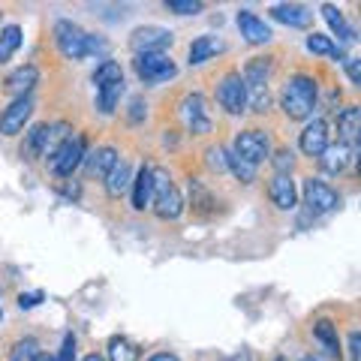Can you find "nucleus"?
I'll return each instance as SVG.
<instances>
[{
	"label": "nucleus",
	"instance_id": "f257e3e1",
	"mask_svg": "<svg viewBox=\"0 0 361 361\" xmlns=\"http://www.w3.org/2000/svg\"><path fill=\"white\" fill-rule=\"evenodd\" d=\"M316 97H319V85L316 78L307 73L292 75L283 85V94H280V106H283L289 121H307L316 109Z\"/></svg>",
	"mask_w": 361,
	"mask_h": 361
},
{
	"label": "nucleus",
	"instance_id": "f03ea898",
	"mask_svg": "<svg viewBox=\"0 0 361 361\" xmlns=\"http://www.w3.org/2000/svg\"><path fill=\"white\" fill-rule=\"evenodd\" d=\"M54 42H58V49L66 61H85L87 54H97L106 49L103 39L90 37L82 25H75L70 18H61L58 25H54Z\"/></svg>",
	"mask_w": 361,
	"mask_h": 361
},
{
	"label": "nucleus",
	"instance_id": "7ed1b4c3",
	"mask_svg": "<svg viewBox=\"0 0 361 361\" xmlns=\"http://www.w3.org/2000/svg\"><path fill=\"white\" fill-rule=\"evenodd\" d=\"M241 82L247 90V106L253 111H268V82H271V58H253L244 66Z\"/></svg>",
	"mask_w": 361,
	"mask_h": 361
},
{
	"label": "nucleus",
	"instance_id": "20e7f679",
	"mask_svg": "<svg viewBox=\"0 0 361 361\" xmlns=\"http://www.w3.org/2000/svg\"><path fill=\"white\" fill-rule=\"evenodd\" d=\"M154 175V214L160 220H178L180 211H184V196H180V190L172 184V178H169L166 169H151Z\"/></svg>",
	"mask_w": 361,
	"mask_h": 361
},
{
	"label": "nucleus",
	"instance_id": "39448f33",
	"mask_svg": "<svg viewBox=\"0 0 361 361\" xmlns=\"http://www.w3.org/2000/svg\"><path fill=\"white\" fill-rule=\"evenodd\" d=\"M63 139H66V123H33V127L25 133L21 157H27V160L49 157Z\"/></svg>",
	"mask_w": 361,
	"mask_h": 361
},
{
	"label": "nucleus",
	"instance_id": "423d86ee",
	"mask_svg": "<svg viewBox=\"0 0 361 361\" xmlns=\"http://www.w3.org/2000/svg\"><path fill=\"white\" fill-rule=\"evenodd\" d=\"M87 157V139L85 135H66V139L49 154V166L58 178H70Z\"/></svg>",
	"mask_w": 361,
	"mask_h": 361
},
{
	"label": "nucleus",
	"instance_id": "0eeeda50",
	"mask_svg": "<svg viewBox=\"0 0 361 361\" xmlns=\"http://www.w3.org/2000/svg\"><path fill=\"white\" fill-rule=\"evenodd\" d=\"M133 70H135V75H139L145 85H160V82H169V78H175V75H178L175 61L169 58V54H163V51L135 54Z\"/></svg>",
	"mask_w": 361,
	"mask_h": 361
},
{
	"label": "nucleus",
	"instance_id": "6e6552de",
	"mask_svg": "<svg viewBox=\"0 0 361 361\" xmlns=\"http://www.w3.org/2000/svg\"><path fill=\"white\" fill-rule=\"evenodd\" d=\"M235 157H241V160H247L250 166H259L271 160V139L268 133L262 130H244L235 135V148H232Z\"/></svg>",
	"mask_w": 361,
	"mask_h": 361
},
{
	"label": "nucleus",
	"instance_id": "1a4fd4ad",
	"mask_svg": "<svg viewBox=\"0 0 361 361\" xmlns=\"http://www.w3.org/2000/svg\"><path fill=\"white\" fill-rule=\"evenodd\" d=\"M217 103L226 115H244L247 111V90L241 82V73H226L217 85Z\"/></svg>",
	"mask_w": 361,
	"mask_h": 361
},
{
	"label": "nucleus",
	"instance_id": "9d476101",
	"mask_svg": "<svg viewBox=\"0 0 361 361\" xmlns=\"http://www.w3.org/2000/svg\"><path fill=\"white\" fill-rule=\"evenodd\" d=\"M304 193V205H307L310 214H329L341 205V196H337V190L331 184H325L319 178H307L301 187Z\"/></svg>",
	"mask_w": 361,
	"mask_h": 361
},
{
	"label": "nucleus",
	"instance_id": "9b49d317",
	"mask_svg": "<svg viewBox=\"0 0 361 361\" xmlns=\"http://www.w3.org/2000/svg\"><path fill=\"white\" fill-rule=\"evenodd\" d=\"M180 121L187 123V130L193 135H205L211 133V111H208V99L202 94H187L180 99Z\"/></svg>",
	"mask_w": 361,
	"mask_h": 361
},
{
	"label": "nucleus",
	"instance_id": "f8f14e48",
	"mask_svg": "<svg viewBox=\"0 0 361 361\" xmlns=\"http://www.w3.org/2000/svg\"><path fill=\"white\" fill-rule=\"evenodd\" d=\"M166 45H172V30H166L160 25H145V27H135L130 33V49L135 54L163 51Z\"/></svg>",
	"mask_w": 361,
	"mask_h": 361
},
{
	"label": "nucleus",
	"instance_id": "ddd939ff",
	"mask_svg": "<svg viewBox=\"0 0 361 361\" xmlns=\"http://www.w3.org/2000/svg\"><path fill=\"white\" fill-rule=\"evenodd\" d=\"M30 115H33V97L13 99V103L4 109V115H0V135H18L27 127Z\"/></svg>",
	"mask_w": 361,
	"mask_h": 361
},
{
	"label": "nucleus",
	"instance_id": "4468645a",
	"mask_svg": "<svg viewBox=\"0 0 361 361\" xmlns=\"http://www.w3.org/2000/svg\"><path fill=\"white\" fill-rule=\"evenodd\" d=\"M298 148H301V154L319 160V157L325 154V148H329V123H325L322 118H313L298 135Z\"/></svg>",
	"mask_w": 361,
	"mask_h": 361
},
{
	"label": "nucleus",
	"instance_id": "2eb2a0df",
	"mask_svg": "<svg viewBox=\"0 0 361 361\" xmlns=\"http://www.w3.org/2000/svg\"><path fill=\"white\" fill-rule=\"evenodd\" d=\"M235 25H238V30H241V37L250 42V45H265V42H271V27L265 25V18H259L256 13H250V9H241L238 16H235Z\"/></svg>",
	"mask_w": 361,
	"mask_h": 361
},
{
	"label": "nucleus",
	"instance_id": "dca6fc26",
	"mask_svg": "<svg viewBox=\"0 0 361 361\" xmlns=\"http://www.w3.org/2000/svg\"><path fill=\"white\" fill-rule=\"evenodd\" d=\"M268 196L280 211H292L298 205V190H295V180H292L289 175H274L271 178L268 180Z\"/></svg>",
	"mask_w": 361,
	"mask_h": 361
},
{
	"label": "nucleus",
	"instance_id": "f3484780",
	"mask_svg": "<svg viewBox=\"0 0 361 361\" xmlns=\"http://www.w3.org/2000/svg\"><path fill=\"white\" fill-rule=\"evenodd\" d=\"M37 82H39V70L33 63H27V66H18V70L9 73L4 87L18 99V97H30V90L37 87Z\"/></svg>",
	"mask_w": 361,
	"mask_h": 361
},
{
	"label": "nucleus",
	"instance_id": "a211bd4d",
	"mask_svg": "<svg viewBox=\"0 0 361 361\" xmlns=\"http://www.w3.org/2000/svg\"><path fill=\"white\" fill-rule=\"evenodd\" d=\"M271 18L280 21V25H289V27H307L313 21L310 6L304 4H274L271 6Z\"/></svg>",
	"mask_w": 361,
	"mask_h": 361
},
{
	"label": "nucleus",
	"instance_id": "6ab92c4d",
	"mask_svg": "<svg viewBox=\"0 0 361 361\" xmlns=\"http://www.w3.org/2000/svg\"><path fill=\"white\" fill-rule=\"evenodd\" d=\"M337 133H341V145L353 148L358 133H361V109L358 106L341 109V115H337Z\"/></svg>",
	"mask_w": 361,
	"mask_h": 361
},
{
	"label": "nucleus",
	"instance_id": "aec40b11",
	"mask_svg": "<svg viewBox=\"0 0 361 361\" xmlns=\"http://www.w3.org/2000/svg\"><path fill=\"white\" fill-rule=\"evenodd\" d=\"M151 199H154V175L151 166H142L139 175L133 178V208L135 211L151 208Z\"/></svg>",
	"mask_w": 361,
	"mask_h": 361
},
{
	"label": "nucleus",
	"instance_id": "412c9836",
	"mask_svg": "<svg viewBox=\"0 0 361 361\" xmlns=\"http://www.w3.org/2000/svg\"><path fill=\"white\" fill-rule=\"evenodd\" d=\"M118 160H121L118 148H111V145H103V148H97L94 154L87 157V175H90V178H106L111 169H115Z\"/></svg>",
	"mask_w": 361,
	"mask_h": 361
},
{
	"label": "nucleus",
	"instance_id": "4be33fe9",
	"mask_svg": "<svg viewBox=\"0 0 361 361\" xmlns=\"http://www.w3.org/2000/svg\"><path fill=\"white\" fill-rule=\"evenodd\" d=\"M349 160H353V148H346V145H329L325 148V154L319 157V166H322V172H329V175H341L343 169L349 166Z\"/></svg>",
	"mask_w": 361,
	"mask_h": 361
},
{
	"label": "nucleus",
	"instance_id": "5701e85b",
	"mask_svg": "<svg viewBox=\"0 0 361 361\" xmlns=\"http://www.w3.org/2000/svg\"><path fill=\"white\" fill-rule=\"evenodd\" d=\"M313 337L322 343V353L341 358V337H337V325L331 319H316L313 322Z\"/></svg>",
	"mask_w": 361,
	"mask_h": 361
},
{
	"label": "nucleus",
	"instance_id": "b1692460",
	"mask_svg": "<svg viewBox=\"0 0 361 361\" xmlns=\"http://www.w3.org/2000/svg\"><path fill=\"white\" fill-rule=\"evenodd\" d=\"M217 51H223V42L217 37H211V33H202V37H196L193 45H190V66L211 61Z\"/></svg>",
	"mask_w": 361,
	"mask_h": 361
},
{
	"label": "nucleus",
	"instance_id": "393cba45",
	"mask_svg": "<svg viewBox=\"0 0 361 361\" xmlns=\"http://www.w3.org/2000/svg\"><path fill=\"white\" fill-rule=\"evenodd\" d=\"M103 180H106V193H109L111 199H121L123 193H127V187L133 184V178H130V163L118 160L115 169H111V172H109Z\"/></svg>",
	"mask_w": 361,
	"mask_h": 361
},
{
	"label": "nucleus",
	"instance_id": "a878e982",
	"mask_svg": "<svg viewBox=\"0 0 361 361\" xmlns=\"http://www.w3.org/2000/svg\"><path fill=\"white\" fill-rule=\"evenodd\" d=\"M322 18L329 21V27H331V33L341 42H355V30L346 25V18H343V13L337 9L334 4H322Z\"/></svg>",
	"mask_w": 361,
	"mask_h": 361
},
{
	"label": "nucleus",
	"instance_id": "bb28decb",
	"mask_svg": "<svg viewBox=\"0 0 361 361\" xmlns=\"http://www.w3.org/2000/svg\"><path fill=\"white\" fill-rule=\"evenodd\" d=\"M21 39H25V33H21L18 25L0 27V63H6V61L21 49Z\"/></svg>",
	"mask_w": 361,
	"mask_h": 361
},
{
	"label": "nucleus",
	"instance_id": "cd10ccee",
	"mask_svg": "<svg viewBox=\"0 0 361 361\" xmlns=\"http://www.w3.org/2000/svg\"><path fill=\"white\" fill-rule=\"evenodd\" d=\"M121 97H123V82H111V85L97 87V109L103 111V115H111V111L118 109Z\"/></svg>",
	"mask_w": 361,
	"mask_h": 361
},
{
	"label": "nucleus",
	"instance_id": "c85d7f7f",
	"mask_svg": "<svg viewBox=\"0 0 361 361\" xmlns=\"http://www.w3.org/2000/svg\"><path fill=\"white\" fill-rule=\"evenodd\" d=\"M307 51L322 54V58H343V49L325 33H310L307 37Z\"/></svg>",
	"mask_w": 361,
	"mask_h": 361
},
{
	"label": "nucleus",
	"instance_id": "c756f323",
	"mask_svg": "<svg viewBox=\"0 0 361 361\" xmlns=\"http://www.w3.org/2000/svg\"><path fill=\"white\" fill-rule=\"evenodd\" d=\"M109 361H139V346L127 337H111L109 341Z\"/></svg>",
	"mask_w": 361,
	"mask_h": 361
},
{
	"label": "nucleus",
	"instance_id": "7c9ffc66",
	"mask_svg": "<svg viewBox=\"0 0 361 361\" xmlns=\"http://www.w3.org/2000/svg\"><path fill=\"white\" fill-rule=\"evenodd\" d=\"M226 169H232V175L241 180V184H253L256 180V166H250L247 160H241V157H235L232 151L226 154Z\"/></svg>",
	"mask_w": 361,
	"mask_h": 361
},
{
	"label": "nucleus",
	"instance_id": "2f4dec72",
	"mask_svg": "<svg viewBox=\"0 0 361 361\" xmlns=\"http://www.w3.org/2000/svg\"><path fill=\"white\" fill-rule=\"evenodd\" d=\"M111 82H123V70H121L118 61H103L94 73V85L103 87V85H111Z\"/></svg>",
	"mask_w": 361,
	"mask_h": 361
},
{
	"label": "nucleus",
	"instance_id": "473e14b6",
	"mask_svg": "<svg viewBox=\"0 0 361 361\" xmlns=\"http://www.w3.org/2000/svg\"><path fill=\"white\" fill-rule=\"evenodd\" d=\"M37 358H39V343L33 337H25V341H18L9 349V361H37Z\"/></svg>",
	"mask_w": 361,
	"mask_h": 361
},
{
	"label": "nucleus",
	"instance_id": "72a5a7b5",
	"mask_svg": "<svg viewBox=\"0 0 361 361\" xmlns=\"http://www.w3.org/2000/svg\"><path fill=\"white\" fill-rule=\"evenodd\" d=\"M166 9L169 13H178V16H196L205 9L202 0H166Z\"/></svg>",
	"mask_w": 361,
	"mask_h": 361
},
{
	"label": "nucleus",
	"instance_id": "f704fd0d",
	"mask_svg": "<svg viewBox=\"0 0 361 361\" xmlns=\"http://www.w3.org/2000/svg\"><path fill=\"white\" fill-rule=\"evenodd\" d=\"M205 163L211 172H226V151L220 148V145H211V148L205 151Z\"/></svg>",
	"mask_w": 361,
	"mask_h": 361
},
{
	"label": "nucleus",
	"instance_id": "c9c22d12",
	"mask_svg": "<svg viewBox=\"0 0 361 361\" xmlns=\"http://www.w3.org/2000/svg\"><path fill=\"white\" fill-rule=\"evenodd\" d=\"M271 163H274L277 175H289L292 172V163H295V154H292L289 148H283V151H277L274 157H271Z\"/></svg>",
	"mask_w": 361,
	"mask_h": 361
},
{
	"label": "nucleus",
	"instance_id": "e433bc0d",
	"mask_svg": "<svg viewBox=\"0 0 361 361\" xmlns=\"http://www.w3.org/2000/svg\"><path fill=\"white\" fill-rule=\"evenodd\" d=\"M42 301H45V292H42V289L21 292V295H18V307H21V310H33V307H39Z\"/></svg>",
	"mask_w": 361,
	"mask_h": 361
},
{
	"label": "nucleus",
	"instance_id": "4c0bfd02",
	"mask_svg": "<svg viewBox=\"0 0 361 361\" xmlns=\"http://www.w3.org/2000/svg\"><path fill=\"white\" fill-rule=\"evenodd\" d=\"M54 361H75V337L66 334L63 343H61V353L54 355Z\"/></svg>",
	"mask_w": 361,
	"mask_h": 361
},
{
	"label": "nucleus",
	"instance_id": "58836bf2",
	"mask_svg": "<svg viewBox=\"0 0 361 361\" xmlns=\"http://www.w3.org/2000/svg\"><path fill=\"white\" fill-rule=\"evenodd\" d=\"M346 75H349V82L353 85H361V61L358 58H346Z\"/></svg>",
	"mask_w": 361,
	"mask_h": 361
},
{
	"label": "nucleus",
	"instance_id": "ea45409f",
	"mask_svg": "<svg viewBox=\"0 0 361 361\" xmlns=\"http://www.w3.org/2000/svg\"><path fill=\"white\" fill-rule=\"evenodd\" d=\"M349 358L361 361V331H349Z\"/></svg>",
	"mask_w": 361,
	"mask_h": 361
},
{
	"label": "nucleus",
	"instance_id": "a19ab883",
	"mask_svg": "<svg viewBox=\"0 0 361 361\" xmlns=\"http://www.w3.org/2000/svg\"><path fill=\"white\" fill-rule=\"evenodd\" d=\"M142 115H145V106H142V99L135 97L133 103H130V121H133V123H139V121H142Z\"/></svg>",
	"mask_w": 361,
	"mask_h": 361
},
{
	"label": "nucleus",
	"instance_id": "79ce46f5",
	"mask_svg": "<svg viewBox=\"0 0 361 361\" xmlns=\"http://www.w3.org/2000/svg\"><path fill=\"white\" fill-rule=\"evenodd\" d=\"M148 361H178L172 353H157V355H151Z\"/></svg>",
	"mask_w": 361,
	"mask_h": 361
},
{
	"label": "nucleus",
	"instance_id": "37998d69",
	"mask_svg": "<svg viewBox=\"0 0 361 361\" xmlns=\"http://www.w3.org/2000/svg\"><path fill=\"white\" fill-rule=\"evenodd\" d=\"M310 361H341V358H334L329 353H316V355H310Z\"/></svg>",
	"mask_w": 361,
	"mask_h": 361
},
{
	"label": "nucleus",
	"instance_id": "c03bdc74",
	"mask_svg": "<svg viewBox=\"0 0 361 361\" xmlns=\"http://www.w3.org/2000/svg\"><path fill=\"white\" fill-rule=\"evenodd\" d=\"M229 361H250V353H247V349H241V353H238V355H232Z\"/></svg>",
	"mask_w": 361,
	"mask_h": 361
},
{
	"label": "nucleus",
	"instance_id": "a18cd8bd",
	"mask_svg": "<svg viewBox=\"0 0 361 361\" xmlns=\"http://www.w3.org/2000/svg\"><path fill=\"white\" fill-rule=\"evenodd\" d=\"M82 361H106V358H103V355H97V353H90V355H85Z\"/></svg>",
	"mask_w": 361,
	"mask_h": 361
},
{
	"label": "nucleus",
	"instance_id": "49530a36",
	"mask_svg": "<svg viewBox=\"0 0 361 361\" xmlns=\"http://www.w3.org/2000/svg\"><path fill=\"white\" fill-rule=\"evenodd\" d=\"M37 361H54V355H45V353H39V358Z\"/></svg>",
	"mask_w": 361,
	"mask_h": 361
},
{
	"label": "nucleus",
	"instance_id": "de8ad7c7",
	"mask_svg": "<svg viewBox=\"0 0 361 361\" xmlns=\"http://www.w3.org/2000/svg\"><path fill=\"white\" fill-rule=\"evenodd\" d=\"M274 361H286V358H283V355H277V358H274Z\"/></svg>",
	"mask_w": 361,
	"mask_h": 361
},
{
	"label": "nucleus",
	"instance_id": "09e8293b",
	"mask_svg": "<svg viewBox=\"0 0 361 361\" xmlns=\"http://www.w3.org/2000/svg\"><path fill=\"white\" fill-rule=\"evenodd\" d=\"M301 361H310V355H304V358H301Z\"/></svg>",
	"mask_w": 361,
	"mask_h": 361
},
{
	"label": "nucleus",
	"instance_id": "8fccbe9b",
	"mask_svg": "<svg viewBox=\"0 0 361 361\" xmlns=\"http://www.w3.org/2000/svg\"><path fill=\"white\" fill-rule=\"evenodd\" d=\"M0 319H4V310H0Z\"/></svg>",
	"mask_w": 361,
	"mask_h": 361
}]
</instances>
